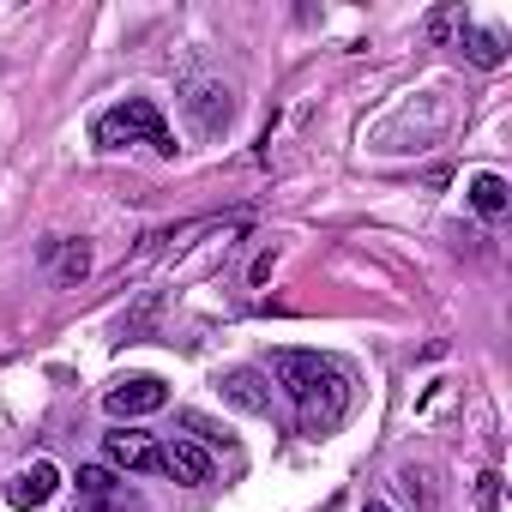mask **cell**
Returning a JSON list of instances; mask_svg holds the SVG:
<instances>
[{
  "mask_svg": "<svg viewBox=\"0 0 512 512\" xmlns=\"http://www.w3.org/2000/svg\"><path fill=\"white\" fill-rule=\"evenodd\" d=\"M272 374L290 392V404H296V416H302L308 434H326V428L344 422V410H350V374L332 356H320V350H272Z\"/></svg>",
  "mask_w": 512,
  "mask_h": 512,
  "instance_id": "1",
  "label": "cell"
},
{
  "mask_svg": "<svg viewBox=\"0 0 512 512\" xmlns=\"http://www.w3.org/2000/svg\"><path fill=\"white\" fill-rule=\"evenodd\" d=\"M91 139H97L103 151L151 145L157 157H175V133H169V121H163V109H157L151 97H127V103L103 109V115H97V127H91Z\"/></svg>",
  "mask_w": 512,
  "mask_h": 512,
  "instance_id": "2",
  "label": "cell"
},
{
  "mask_svg": "<svg viewBox=\"0 0 512 512\" xmlns=\"http://www.w3.org/2000/svg\"><path fill=\"white\" fill-rule=\"evenodd\" d=\"M169 404V386L157 380V374H133V380H115L109 392H103V410L115 416V422H133V416H157Z\"/></svg>",
  "mask_w": 512,
  "mask_h": 512,
  "instance_id": "3",
  "label": "cell"
},
{
  "mask_svg": "<svg viewBox=\"0 0 512 512\" xmlns=\"http://www.w3.org/2000/svg\"><path fill=\"white\" fill-rule=\"evenodd\" d=\"M103 458H109L115 470H133V476H157V470H163V446H157L151 434H139V428L103 434Z\"/></svg>",
  "mask_w": 512,
  "mask_h": 512,
  "instance_id": "4",
  "label": "cell"
},
{
  "mask_svg": "<svg viewBox=\"0 0 512 512\" xmlns=\"http://www.w3.org/2000/svg\"><path fill=\"white\" fill-rule=\"evenodd\" d=\"M187 115H193L199 133H223L235 121V91L217 85V79H199V85H187Z\"/></svg>",
  "mask_w": 512,
  "mask_h": 512,
  "instance_id": "5",
  "label": "cell"
},
{
  "mask_svg": "<svg viewBox=\"0 0 512 512\" xmlns=\"http://www.w3.org/2000/svg\"><path fill=\"white\" fill-rule=\"evenodd\" d=\"M217 386H223V398H229L241 416H272V386L253 374V368H229Z\"/></svg>",
  "mask_w": 512,
  "mask_h": 512,
  "instance_id": "6",
  "label": "cell"
},
{
  "mask_svg": "<svg viewBox=\"0 0 512 512\" xmlns=\"http://www.w3.org/2000/svg\"><path fill=\"white\" fill-rule=\"evenodd\" d=\"M211 452L199 446V440H169L163 446V476H175V482H187V488H199V482H211Z\"/></svg>",
  "mask_w": 512,
  "mask_h": 512,
  "instance_id": "7",
  "label": "cell"
},
{
  "mask_svg": "<svg viewBox=\"0 0 512 512\" xmlns=\"http://www.w3.org/2000/svg\"><path fill=\"white\" fill-rule=\"evenodd\" d=\"M55 488H61V470H55L49 458H37V464H25V470L7 482V500H13V506H49Z\"/></svg>",
  "mask_w": 512,
  "mask_h": 512,
  "instance_id": "8",
  "label": "cell"
},
{
  "mask_svg": "<svg viewBox=\"0 0 512 512\" xmlns=\"http://www.w3.org/2000/svg\"><path fill=\"white\" fill-rule=\"evenodd\" d=\"M470 205H476V211H482V217H500V211H506V181H500V175H488V169H482V175H476V181H470Z\"/></svg>",
  "mask_w": 512,
  "mask_h": 512,
  "instance_id": "9",
  "label": "cell"
},
{
  "mask_svg": "<svg viewBox=\"0 0 512 512\" xmlns=\"http://www.w3.org/2000/svg\"><path fill=\"white\" fill-rule=\"evenodd\" d=\"M464 55L476 67H500L506 61V43H500V31H464Z\"/></svg>",
  "mask_w": 512,
  "mask_h": 512,
  "instance_id": "10",
  "label": "cell"
},
{
  "mask_svg": "<svg viewBox=\"0 0 512 512\" xmlns=\"http://www.w3.org/2000/svg\"><path fill=\"white\" fill-rule=\"evenodd\" d=\"M73 482H79V494H85V500H109V494L121 488V482H115V470H103V464H79V476H73Z\"/></svg>",
  "mask_w": 512,
  "mask_h": 512,
  "instance_id": "11",
  "label": "cell"
},
{
  "mask_svg": "<svg viewBox=\"0 0 512 512\" xmlns=\"http://www.w3.org/2000/svg\"><path fill=\"white\" fill-rule=\"evenodd\" d=\"M85 272H91V247H85V241H67V247H61V266H55V278H61V284H79Z\"/></svg>",
  "mask_w": 512,
  "mask_h": 512,
  "instance_id": "12",
  "label": "cell"
},
{
  "mask_svg": "<svg viewBox=\"0 0 512 512\" xmlns=\"http://www.w3.org/2000/svg\"><path fill=\"white\" fill-rule=\"evenodd\" d=\"M181 428H187V434H199V446H205V452L229 440V434H223V428H217L211 416H199V410H181Z\"/></svg>",
  "mask_w": 512,
  "mask_h": 512,
  "instance_id": "13",
  "label": "cell"
},
{
  "mask_svg": "<svg viewBox=\"0 0 512 512\" xmlns=\"http://www.w3.org/2000/svg\"><path fill=\"white\" fill-rule=\"evenodd\" d=\"M151 314H157V296H145V308H139V314H127V320H121V338H139V332H145V326H151Z\"/></svg>",
  "mask_w": 512,
  "mask_h": 512,
  "instance_id": "14",
  "label": "cell"
},
{
  "mask_svg": "<svg viewBox=\"0 0 512 512\" xmlns=\"http://www.w3.org/2000/svg\"><path fill=\"white\" fill-rule=\"evenodd\" d=\"M97 506H103V512H145V500H139V494H127V488H115V494H109V500H97Z\"/></svg>",
  "mask_w": 512,
  "mask_h": 512,
  "instance_id": "15",
  "label": "cell"
},
{
  "mask_svg": "<svg viewBox=\"0 0 512 512\" xmlns=\"http://www.w3.org/2000/svg\"><path fill=\"white\" fill-rule=\"evenodd\" d=\"M476 500H482V506H488V512H494V506H500V476H494V470H488V476H482V482H476Z\"/></svg>",
  "mask_w": 512,
  "mask_h": 512,
  "instance_id": "16",
  "label": "cell"
},
{
  "mask_svg": "<svg viewBox=\"0 0 512 512\" xmlns=\"http://www.w3.org/2000/svg\"><path fill=\"white\" fill-rule=\"evenodd\" d=\"M362 512H392V506H380V500H368V506H362Z\"/></svg>",
  "mask_w": 512,
  "mask_h": 512,
  "instance_id": "17",
  "label": "cell"
}]
</instances>
